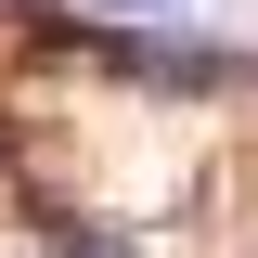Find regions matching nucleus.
<instances>
[{
	"label": "nucleus",
	"mask_w": 258,
	"mask_h": 258,
	"mask_svg": "<svg viewBox=\"0 0 258 258\" xmlns=\"http://www.w3.org/2000/svg\"><path fill=\"white\" fill-rule=\"evenodd\" d=\"M13 13H52V0H13Z\"/></svg>",
	"instance_id": "obj_2"
},
{
	"label": "nucleus",
	"mask_w": 258,
	"mask_h": 258,
	"mask_svg": "<svg viewBox=\"0 0 258 258\" xmlns=\"http://www.w3.org/2000/svg\"><path fill=\"white\" fill-rule=\"evenodd\" d=\"M91 13H181V0H91Z\"/></svg>",
	"instance_id": "obj_1"
}]
</instances>
